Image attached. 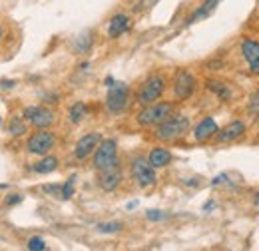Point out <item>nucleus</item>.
<instances>
[{
    "mask_svg": "<svg viewBox=\"0 0 259 251\" xmlns=\"http://www.w3.org/2000/svg\"><path fill=\"white\" fill-rule=\"evenodd\" d=\"M100 233H118L122 231V223L120 221H108V223H98L96 227Z\"/></svg>",
    "mask_w": 259,
    "mask_h": 251,
    "instance_id": "nucleus-22",
    "label": "nucleus"
},
{
    "mask_svg": "<svg viewBox=\"0 0 259 251\" xmlns=\"http://www.w3.org/2000/svg\"><path fill=\"white\" fill-rule=\"evenodd\" d=\"M218 130H220V126H218V122H215L211 116L203 118L199 124L195 126V130H194L195 142H199V144H205V142H209L211 138H215Z\"/></svg>",
    "mask_w": 259,
    "mask_h": 251,
    "instance_id": "nucleus-13",
    "label": "nucleus"
},
{
    "mask_svg": "<svg viewBox=\"0 0 259 251\" xmlns=\"http://www.w3.org/2000/svg\"><path fill=\"white\" fill-rule=\"evenodd\" d=\"M26 247H28L30 251H42V249H46V243H44L42 237H30Z\"/></svg>",
    "mask_w": 259,
    "mask_h": 251,
    "instance_id": "nucleus-24",
    "label": "nucleus"
},
{
    "mask_svg": "<svg viewBox=\"0 0 259 251\" xmlns=\"http://www.w3.org/2000/svg\"><path fill=\"white\" fill-rule=\"evenodd\" d=\"M148 161H150V165H152L154 170H162L165 165H169L171 154H169L167 148H154V150L150 152V156H148Z\"/></svg>",
    "mask_w": 259,
    "mask_h": 251,
    "instance_id": "nucleus-15",
    "label": "nucleus"
},
{
    "mask_svg": "<svg viewBox=\"0 0 259 251\" xmlns=\"http://www.w3.org/2000/svg\"><path fill=\"white\" fill-rule=\"evenodd\" d=\"M132 178L136 180V184L140 188H150V186L156 184V170L150 165L148 159L136 157L132 161Z\"/></svg>",
    "mask_w": 259,
    "mask_h": 251,
    "instance_id": "nucleus-9",
    "label": "nucleus"
},
{
    "mask_svg": "<svg viewBox=\"0 0 259 251\" xmlns=\"http://www.w3.org/2000/svg\"><path fill=\"white\" fill-rule=\"evenodd\" d=\"M146 218L150 221H162V220H165L167 216H165V212H160V210H150V212L146 214Z\"/></svg>",
    "mask_w": 259,
    "mask_h": 251,
    "instance_id": "nucleus-25",
    "label": "nucleus"
},
{
    "mask_svg": "<svg viewBox=\"0 0 259 251\" xmlns=\"http://www.w3.org/2000/svg\"><path fill=\"white\" fill-rule=\"evenodd\" d=\"M190 126H192V122H190L188 116L174 112L165 122L156 126V138L162 140V142H176V140H180L188 134Z\"/></svg>",
    "mask_w": 259,
    "mask_h": 251,
    "instance_id": "nucleus-1",
    "label": "nucleus"
},
{
    "mask_svg": "<svg viewBox=\"0 0 259 251\" xmlns=\"http://www.w3.org/2000/svg\"><path fill=\"white\" fill-rule=\"evenodd\" d=\"M22 118L36 130H44V128H50L54 124L56 114L46 106H30V108H24Z\"/></svg>",
    "mask_w": 259,
    "mask_h": 251,
    "instance_id": "nucleus-7",
    "label": "nucleus"
},
{
    "mask_svg": "<svg viewBox=\"0 0 259 251\" xmlns=\"http://www.w3.org/2000/svg\"><path fill=\"white\" fill-rule=\"evenodd\" d=\"M2 38H4V30H2V26H0V42H2Z\"/></svg>",
    "mask_w": 259,
    "mask_h": 251,
    "instance_id": "nucleus-33",
    "label": "nucleus"
},
{
    "mask_svg": "<svg viewBox=\"0 0 259 251\" xmlns=\"http://www.w3.org/2000/svg\"><path fill=\"white\" fill-rule=\"evenodd\" d=\"M243 134H245V124H243L241 120H233V122H229L226 128L218 130L215 140H218L220 144H231V142L239 140Z\"/></svg>",
    "mask_w": 259,
    "mask_h": 251,
    "instance_id": "nucleus-12",
    "label": "nucleus"
},
{
    "mask_svg": "<svg viewBox=\"0 0 259 251\" xmlns=\"http://www.w3.org/2000/svg\"><path fill=\"white\" fill-rule=\"evenodd\" d=\"M174 112H176V106L171 102H154L144 106V110L138 114L136 120L142 128H156L165 122Z\"/></svg>",
    "mask_w": 259,
    "mask_h": 251,
    "instance_id": "nucleus-2",
    "label": "nucleus"
},
{
    "mask_svg": "<svg viewBox=\"0 0 259 251\" xmlns=\"http://www.w3.org/2000/svg\"><path fill=\"white\" fill-rule=\"evenodd\" d=\"M0 122H2V120H0Z\"/></svg>",
    "mask_w": 259,
    "mask_h": 251,
    "instance_id": "nucleus-35",
    "label": "nucleus"
},
{
    "mask_svg": "<svg viewBox=\"0 0 259 251\" xmlns=\"http://www.w3.org/2000/svg\"><path fill=\"white\" fill-rule=\"evenodd\" d=\"M220 4V0H205L197 10H195L194 14L188 18V24H194L197 20H201V18H205V16H209L213 10H215V6Z\"/></svg>",
    "mask_w": 259,
    "mask_h": 251,
    "instance_id": "nucleus-19",
    "label": "nucleus"
},
{
    "mask_svg": "<svg viewBox=\"0 0 259 251\" xmlns=\"http://www.w3.org/2000/svg\"><path fill=\"white\" fill-rule=\"evenodd\" d=\"M197 88V82H195V76L190 70H178L176 76H174V96L178 100H188L192 98Z\"/></svg>",
    "mask_w": 259,
    "mask_h": 251,
    "instance_id": "nucleus-8",
    "label": "nucleus"
},
{
    "mask_svg": "<svg viewBox=\"0 0 259 251\" xmlns=\"http://www.w3.org/2000/svg\"><path fill=\"white\" fill-rule=\"evenodd\" d=\"M249 112L259 114V90L255 94H251V98H249Z\"/></svg>",
    "mask_w": 259,
    "mask_h": 251,
    "instance_id": "nucleus-26",
    "label": "nucleus"
},
{
    "mask_svg": "<svg viewBox=\"0 0 259 251\" xmlns=\"http://www.w3.org/2000/svg\"><path fill=\"white\" fill-rule=\"evenodd\" d=\"M98 186L104 189V191H114V189L120 186L122 182V170L120 168H112V170H104V172H98Z\"/></svg>",
    "mask_w": 259,
    "mask_h": 251,
    "instance_id": "nucleus-14",
    "label": "nucleus"
},
{
    "mask_svg": "<svg viewBox=\"0 0 259 251\" xmlns=\"http://www.w3.org/2000/svg\"><path fill=\"white\" fill-rule=\"evenodd\" d=\"M8 132H10L12 136H24V134L28 132V126L24 122V118H20V116L10 118V122H8Z\"/></svg>",
    "mask_w": 259,
    "mask_h": 251,
    "instance_id": "nucleus-21",
    "label": "nucleus"
},
{
    "mask_svg": "<svg viewBox=\"0 0 259 251\" xmlns=\"http://www.w3.org/2000/svg\"><path fill=\"white\" fill-rule=\"evenodd\" d=\"M114 84V78H106V86H112Z\"/></svg>",
    "mask_w": 259,
    "mask_h": 251,
    "instance_id": "nucleus-32",
    "label": "nucleus"
},
{
    "mask_svg": "<svg viewBox=\"0 0 259 251\" xmlns=\"http://www.w3.org/2000/svg\"><path fill=\"white\" fill-rule=\"evenodd\" d=\"M14 84H16L14 80H2V82H0V88H4V90H10V88H14Z\"/></svg>",
    "mask_w": 259,
    "mask_h": 251,
    "instance_id": "nucleus-29",
    "label": "nucleus"
},
{
    "mask_svg": "<svg viewBox=\"0 0 259 251\" xmlns=\"http://www.w3.org/2000/svg\"><path fill=\"white\" fill-rule=\"evenodd\" d=\"M20 201H22V195H18V193L6 197V205H8V207H10V205H16V203H20Z\"/></svg>",
    "mask_w": 259,
    "mask_h": 251,
    "instance_id": "nucleus-27",
    "label": "nucleus"
},
{
    "mask_svg": "<svg viewBox=\"0 0 259 251\" xmlns=\"http://www.w3.org/2000/svg\"><path fill=\"white\" fill-rule=\"evenodd\" d=\"M58 157H54V156H42V159H38L36 163H32L28 170L30 172H34V174H40V176H44V174H52L56 168H58Z\"/></svg>",
    "mask_w": 259,
    "mask_h": 251,
    "instance_id": "nucleus-16",
    "label": "nucleus"
},
{
    "mask_svg": "<svg viewBox=\"0 0 259 251\" xmlns=\"http://www.w3.org/2000/svg\"><path fill=\"white\" fill-rule=\"evenodd\" d=\"M86 116H88V106H86L84 102H76V104L70 108V112H68V120H70L72 124H80Z\"/></svg>",
    "mask_w": 259,
    "mask_h": 251,
    "instance_id": "nucleus-20",
    "label": "nucleus"
},
{
    "mask_svg": "<svg viewBox=\"0 0 259 251\" xmlns=\"http://www.w3.org/2000/svg\"><path fill=\"white\" fill-rule=\"evenodd\" d=\"M42 191H44V193H50V195H58V197H60V186H44Z\"/></svg>",
    "mask_w": 259,
    "mask_h": 251,
    "instance_id": "nucleus-28",
    "label": "nucleus"
},
{
    "mask_svg": "<svg viewBox=\"0 0 259 251\" xmlns=\"http://www.w3.org/2000/svg\"><path fill=\"white\" fill-rule=\"evenodd\" d=\"M163 92H165V78L160 76V74H154V76H150V78L140 86V90H138V94H136V102H138L140 106L154 104V102H158V100L162 98Z\"/></svg>",
    "mask_w": 259,
    "mask_h": 251,
    "instance_id": "nucleus-4",
    "label": "nucleus"
},
{
    "mask_svg": "<svg viewBox=\"0 0 259 251\" xmlns=\"http://www.w3.org/2000/svg\"><path fill=\"white\" fill-rule=\"evenodd\" d=\"M54 144H56V136L48 128H44V130H36L34 134L28 136L26 150H28V154H34V156H46V154H50Z\"/></svg>",
    "mask_w": 259,
    "mask_h": 251,
    "instance_id": "nucleus-6",
    "label": "nucleus"
},
{
    "mask_svg": "<svg viewBox=\"0 0 259 251\" xmlns=\"http://www.w3.org/2000/svg\"><path fill=\"white\" fill-rule=\"evenodd\" d=\"M209 210H213V201H207V203L203 205V212H209Z\"/></svg>",
    "mask_w": 259,
    "mask_h": 251,
    "instance_id": "nucleus-31",
    "label": "nucleus"
},
{
    "mask_svg": "<svg viewBox=\"0 0 259 251\" xmlns=\"http://www.w3.org/2000/svg\"><path fill=\"white\" fill-rule=\"evenodd\" d=\"M205 88L209 92H213L222 102H229L231 100V88L227 84H224V82H220V80H207L205 82Z\"/></svg>",
    "mask_w": 259,
    "mask_h": 251,
    "instance_id": "nucleus-18",
    "label": "nucleus"
},
{
    "mask_svg": "<svg viewBox=\"0 0 259 251\" xmlns=\"http://www.w3.org/2000/svg\"><path fill=\"white\" fill-rule=\"evenodd\" d=\"M128 28H130L128 16L126 14H116V16H112V20L108 24V36L110 38H118V36H122Z\"/></svg>",
    "mask_w": 259,
    "mask_h": 251,
    "instance_id": "nucleus-17",
    "label": "nucleus"
},
{
    "mask_svg": "<svg viewBox=\"0 0 259 251\" xmlns=\"http://www.w3.org/2000/svg\"><path fill=\"white\" fill-rule=\"evenodd\" d=\"M100 134L98 132H90L86 136H82L78 142H76V148H74V157L76 159H86L88 156L94 154V150L98 148L100 144Z\"/></svg>",
    "mask_w": 259,
    "mask_h": 251,
    "instance_id": "nucleus-10",
    "label": "nucleus"
},
{
    "mask_svg": "<svg viewBox=\"0 0 259 251\" xmlns=\"http://www.w3.org/2000/svg\"><path fill=\"white\" fill-rule=\"evenodd\" d=\"M72 195H74V178L66 180L64 184L60 186V197H62V199H70Z\"/></svg>",
    "mask_w": 259,
    "mask_h": 251,
    "instance_id": "nucleus-23",
    "label": "nucleus"
},
{
    "mask_svg": "<svg viewBox=\"0 0 259 251\" xmlns=\"http://www.w3.org/2000/svg\"><path fill=\"white\" fill-rule=\"evenodd\" d=\"M112 168H120L118 144H116V140H100L98 148L94 150V170L104 172V170H112Z\"/></svg>",
    "mask_w": 259,
    "mask_h": 251,
    "instance_id": "nucleus-3",
    "label": "nucleus"
},
{
    "mask_svg": "<svg viewBox=\"0 0 259 251\" xmlns=\"http://www.w3.org/2000/svg\"><path fill=\"white\" fill-rule=\"evenodd\" d=\"M241 54H243L245 62L249 66V72H251V74H259V42L257 40L245 38V40L241 42Z\"/></svg>",
    "mask_w": 259,
    "mask_h": 251,
    "instance_id": "nucleus-11",
    "label": "nucleus"
},
{
    "mask_svg": "<svg viewBox=\"0 0 259 251\" xmlns=\"http://www.w3.org/2000/svg\"><path fill=\"white\" fill-rule=\"evenodd\" d=\"M130 106V88L126 84H112L108 86V94H106V110L114 116L124 114Z\"/></svg>",
    "mask_w": 259,
    "mask_h": 251,
    "instance_id": "nucleus-5",
    "label": "nucleus"
},
{
    "mask_svg": "<svg viewBox=\"0 0 259 251\" xmlns=\"http://www.w3.org/2000/svg\"><path fill=\"white\" fill-rule=\"evenodd\" d=\"M224 182H227V176H218V178L213 180V186H220V184H224Z\"/></svg>",
    "mask_w": 259,
    "mask_h": 251,
    "instance_id": "nucleus-30",
    "label": "nucleus"
},
{
    "mask_svg": "<svg viewBox=\"0 0 259 251\" xmlns=\"http://www.w3.org/2000/svg\"><path fill=\"white\" fill-rule=\"evenodd\" d=\"M255 205L259 207V195H257V199H255Z\"/></svg>",
    "mask_w": 259,
    "mask_h": 251,
    "instance_id": "nucleus-34",
    "label": "nucleus"
}]
</instances>
